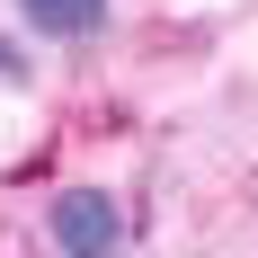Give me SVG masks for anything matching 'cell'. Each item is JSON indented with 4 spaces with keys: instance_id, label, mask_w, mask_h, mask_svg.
Wrapping results in <instances>:
<instances>
[{
    "instance_id": "1",
    "label": "cell",
    "mask_w": 258,
    "mask_h": 258,
    "mask_svg": "<svg viewBox=\"0 0 258 258\" xmlns=\"http://www.w3.org/2000/svg\"><path fill=\"white\" fill-rule=\"evenodd\" d=\"M45 232L62 258H116L125 249V205L107 196V187H62L45 205Z\"/></svg>"
},
{
    "instance_id": "2",
    "label": "cell",
    "mask_w": 258,
    "mask_h": 258,
    "mask_svg": "<svg viewBox=\"0 0 258 258\" xmlns=\"http://www.w3.org/2000/svg\"><path fill=\"white\" fill-rule=\"evenodd\" d=\"M18 18L53 45H80V36H98L107 27V0H18Z\"/></svg>"
}]
</instances>
